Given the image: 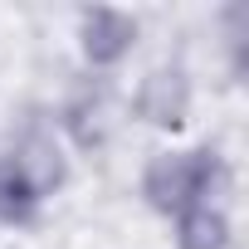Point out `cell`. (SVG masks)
I'll list each match as a JSON object with an SVG mask.
<instances>
[{"instance_id": "1", "label": "cell", "mask_w": 249, "mask_h": 249, "mask_svg": "<svg viewBox=\"0 0 249 249\" xmlns=\"http://www.w3.org/2000/svg\"><path fill=\"white\" fill-rule=\"evenodd\" d=\"M210 186H225V166L215 152H166L147 166V200L157 210H191L210 200Z\"/></svg>"}, {"instance_id": "2", "label": "cell", "mask_w": 249, "mask_h": 249, "mask_svg": "<svg viewBox=\"0 0 249 249\" xmlns=\"http://www.w3.org/2000/svg\"><path fill=\"white\" fill-rule=\"evenodd\" d=\"M132 35H137V25H132L127 15H117V10H93V15H83V49H88L93 64L122 59L127 44H132Z\"/></svg>"}, {"instance_id": "3", "label": "cell", "mask_w": 249, "mask_h": 249, "mask_svg": "<svg viewBox=\"0 0 249 249\" xmlns=\"http://www.w3.org/2000/svg\"><path fill=\"white\" fill-rule=\"evenodd\" d=\"M142 112L152 122H161V127H176L181 112H186V83H181V73H157L147 83V93H142Z\"/></svg>"}, {"instance_id": "5", "label": "cell", "mask_w": 249, "mask_h": 249, "mask_svg": "<svg viewBox=\"0 0 249 249\" xmlns=\"http://www.w3.org/2000/svg\"><path fill=\"white\" fill-rule=\"evenodd\" d=\"M35 200H39V191L30 186V176H25L15 161L0 166V215H5V220H30Z\"/></svg>"}, {"instance_id": "4", "label": "cell", "mask_w": 249, "mask_h": 249, "mask_svg": "<svg viewBox=\"0 0 249 249\" xmlns=\"http://www.w3.org/2000/svg\"><path fill=\"white\" fill-rule=\"evenodd\" d=\"M181 249H225V215L205 205L181 210Z\"/></svg>"}]
</instances>
